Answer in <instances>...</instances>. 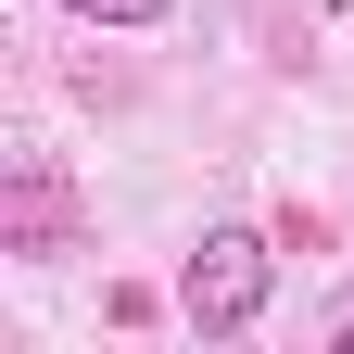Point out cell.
Listing matches in <instances>:
<instances>
[{
  "mask_svg": "<svg viewBox=\"0 0 354 354\" xmlns=\"http://www.w3.org/2000/svg\"><path fill=\"white\" fill-rule=\"evenodd\" d=\"M64 13H102V26H165L177 0H64Z\"/></svg>",
  "mask_w": 354,
  "mask_h": 354,
  "instance_id": "cell-2",
  "label": "cell"
},
{
  "mask_svg": "<svg viewBox=\"0 0 354 354\" xmlns=\"http://www.w3.org/2000/svg\"><path fill=\"white\" fill-rule=\"evenodd\" d=\"M266 291H279V253H266L253 228H203V253L177 266V317H190L203 342H228L266 317Z\"/></svg>",
  "mask_w": 354,
  "mask_h": 354,
  "instance_id": "cell-1",
  "label": "cell"
}]
</instances>
